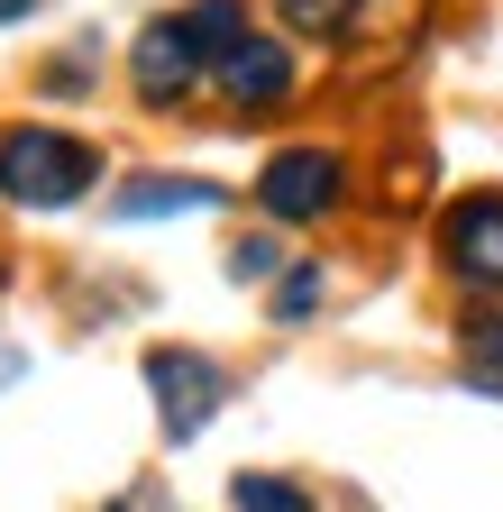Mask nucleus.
I'll list each match as a JSON object with an SVG mask.
<instances>
[{
  "mask_svg": "<svg viewBox=\"0 0 503 512\" xmlns=\"http://www.w3.org/2000/svg\"><path fill=\"white\" fill-rule=\"evenodd\" d=\"M92 174H101L92 147H83V138H55V128H19V138L0 147V192L28 202V211H65Z\"/></svg>",
  "mask_w": 503,
  "mask_h": 512,
  "instance_id": "1",
  "label": "nucleus"
},
{
  "mask_svg": "<svg viewBox=\"0 0 503 512\" xmlns=\"http://www.w3.org/2000/svg\"><path fill=\"white\" fill-rule=\"evenodd\" d=\"M147 384H156L165 439H193V430L220 412V366H211V357H193V348H156V357H147Z\"/></svg>",
  "mask_w": 503,
  "mask_h": 512,
  "instance_id": "2",
  "label": "nucleus"
},
{
  "mask_svg": "<svg viewBox=\"0 0 503 512\" xmlns=\"http://www.w3.org/2000/svg\"><path fill=\"white\" fill-rule=\"evenodd\" d=\"M257 192H266L275 220H321V211L339 202V156H330V147H284Z\"/></svg>",
  "mask_w": 503,
  "mask_h": 512,
  "instance_id": "3",
  "label": "nucleus"
},
{
  "mask_svg": "<svg viewBox=\"0 0 503 512\" xmlns=\"http://www.w3.org/2000/svg\"><path fill=\"white\" fill-rule=\"evenodd\" d=\"M129 74H138L147 101L193 92V74H202V37H193V19H156V28L138 37V55H129Z\"/></svg>",
  "mask_w": 503,
  "mask_h": 512,
  "instance_id": "4",
  "label": "nucleus"
},
{
  "mask_svg": "<svg viewBox=\"0 0 503 512\" xmlns=\"http://www.w3.org/2000/svg\"><path fill=\"white\" fill-rule=\"evenodd\" d=\"M220 92H229L238 110H266V101H284V92H293V55H284L275 37H238V46L220 55Z\"/></svg>",
  "mask_w": 503,
  "mask_h": 512,
  "instance_id": "5",
  "label": "nucleus"
},
{
  "mask_svg": "<svg viewBox=\"0 0 503 512\" xmlns=\"http://www.w3.org/2000/svg\"><path fill=\"white\" fill-rule=\"evenodd\" d=\"M449 266L476 275V284H503V192L449 211Z\"/></svg>",
  "mask_w": 503,
  "mask_h": 512,
  "instance_id": "6",
  "label": "nucleus"
},
{
  "mask_svg": "<svg viewBox=\"0 0 503 512\" xmlns=\"http://www.w3.org/2000/svg\"><path fill=\"white\" fill-rule=\"evenodd\" d=\"M220 202V183H174V174H156V183H138V192H119V220H156V211H211Z\"/></svg>",
  "mask_w": 503,
  "mask_h": 512,
  "instance_id": "7",
  "label": "nucleus"
},
{
  "mask_svg": "<svg viewBox=\"0 0 503 512\" xmlns=\"http://www.w3.org/2000/svg\"><path fill=\"white\" fill-rule=\"evenodd\" d=\"M458 366H467V384L503 394V311H476V320H467V339H458Z\"/></svg>",
  "mask_w": 503,
  "mask_h": 512,
  "instance_id": "8",
  "label": "nucleus"
},
{
  "mask_svg": "<svg viewBox=\"0 0 503 512\" xmlns=\"http://www.w3.org/2000/svg\"><path fill=\"white\" fill-rule=\"evenodd\" d=\"M229 503H238V512H311V494H302V485H284V476H238V485H229Z\"/></svg>",
  "mask_w": 503,
  "mask_h": 512,
  "instance_id": "9",
  "label": "nucleus"
},
{
  "mask_svg": "<svg viewBox=\"0 0 503 512\" xmlns=\"http://www.w3.org/2000/svg\"><path fill=\"white\" fill-rule=\"evenodd\" d=\"M193 37H202V55H229L247 37V10H238V0H202V10H193Z\"/></svg>",
  "mask_w": 503,
  "mask_h": 512,
  "instance_id": "10",
  "label": "nucleus"
},
{
  "mask_svg": "<svg viewBox=\"0 0 503 512\" xmlns=\"http://www.w3.org/2000/svg\"><path fill=\"white\" fill-rule=\"evenodd\" d=\"M275 10H284L293 37H339L348 28V0H275Z\"/></svg>",
  "mask_w": 503,
  "mask_h": 512,
  "instance_id": "11",
  "label": "nucleus"
},
{
  "mask_svg": "<svg viewBox=\"0 0 503 512\" xmlns=\"http://www.w3.org/2000/svg\"><path fill=\"white\" fill-rule=\"evenodd\" d=\"M311 302H321V266H293V275H284V293H275V311H284V320H302Z\"/></svg>",
  "mask_w": 503,
  "mask_h": 512,
  "instance_id": "12",
  "label": "nucleus"
},
{
  "mask_svg": "<svg viewBox=\"0 0 503 512\" xmlns=\"http://www.w3.org/2000/svg\"><path fill=\"white\" fill-rule=\"evenodd\" d=\"M275 266H284V247H275V238H247V247L229 256V275H238V284H257V275H275Z\"/></svg>",
  "mask_w": 503,
  "mask_h": 512,
  "instance_id": "13",
  "label": "nucleus"
},
{
  "mask_svg": "<svg viewBox=\"0 0 503 512\" xmlns=\"http://www.w3.org/2000/svg\"><path fill=\"white\" fill-rule=\"evenodd\" d=\"M110 512H165V503L156 494H129V503H110Z\"/></svg>",
  "mask_w": 503,
  "mask_h": 512,
  "instance_id": "14",
  "label": "nucleus"
},
{
  "mask_svg": "<svg viewBox=\"0 0 503 512\" xmlns=\"http://www.w3.org/2000/svg\"><path fill=\"white\" fill-rule=\"evenodd\" d=\"M28 10H37V0H0V19H28Z\"/></svg>",
  "mask_w": 503,
  "mask_h": 512,
  "instance_id": "15",
  "label": "nucleus"
}]
</instances>
